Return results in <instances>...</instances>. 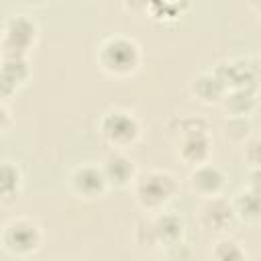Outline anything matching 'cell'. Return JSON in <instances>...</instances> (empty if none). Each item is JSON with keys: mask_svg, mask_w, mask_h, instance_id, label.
I'll use <instances>...</instances> for the list:
<instances>
[{"mask_svg": "<svg viewBox=\"0 0 261 261\" xmlns=\"http://www.w3.org/2000/svg\"><path fill=\"white\" fill-rule=\"evenodd\" d=\"M22 2H27V4H41L43 0H22Z\"/></svg>", "mask_w": 261, "mask_h": 261, "instance_id": "27", "label": "cell"}, {"mask_svg": "<svg viewBox=\"0 0 261 261\" xmlns=\"http://www.w3.org/2000/svg\"><path fill=\"white\" fill-rule=\"evenodd\" d=\"M149 2H151V0H122V6H124L128 12H147Z\"/></svg>", "mask_w": 261, "mask_h": 261, "instance_id": "26", "label": "cell"}, {"mask_svg": "<svg viewBox=\"0 0 261 261\" xmlns=\"http://www.w3.org/2000/svg\"><path fill=\"white\" fill-rule=\"evenodd\" d=\"M143 61L141 45L126 35H110L96 49L98 67L112 77H128L139 71Z\"/></svg>", "mask_w": 261, "mask_h": 261, "instance_id": "1", "label": "cell"}, {"mask_svg": "<svg viewBox=\"0 0 261 261\" xmlns=\"http://www.w3.org/2000/svg\"><path fill=\"white\" fill-rule=\"evenodd\" d=\"M200 130H210V124L206 118L202 116H173L167 124H165V133L167 137L175 143L177 139L186 137V135H192V133H200Z\"/></svg>", "mask_w": 261, "mask_h": 261, "instance_id": "19", "label": "cell"}, {"mask_svg": "<svg viewBox=\"0 0 261 261\" xmlns=\"http://www.w3.org/2000/svg\"><path fill=\"white\" fill-rule=\"evenodd\" d=\"M224 137L234 143V145H243L249 137H251V130H253V124L249 120V116H228L224 126Z\"/></svg>", "mask_w": 261, "mask_h": 261, "instance_id": "21", "label": "cell"}, {"mask_svg": "<svg viewBox=\"0 0 261 261\" xmlns=\"http://www.w3.org/2000/svg\"><path fill=\"white\" fill-rule=\"evenodd\" d=\"M69 188L77 198L84 200H96L102 198L110 188L102 173L100 163H82L71 169L69 173Z\"/></svg>", "mask_w": 261, "mask_h": 261, "instance_id": "7", "label": "cell"}, {"mask_svg": "<svg viewBox=\"0 0 261 261\" xmlns=\"http://www.w3.org/2000/svg\"><path fill=\"white\" fill-rule=\"evenodd\" d=\"M39 39V24L27 14H10L0 33V55L29 57Z\"/></svg>", "mask_w": 261, "mask_h": 261, "instance_id": "5", "label": "cell"}, {"mask_svg": "<svg viewBox=\"0 0 261 261\" xmlns=\"http://www.w3.org/2000/svg\"><path fill=\"white\" fill-rule=\"evenodd\" d=\"M226 173L222 167H218L212 161H204L192 167L190 175H188V186L190 190L200 196V198H214L220 196L226 188Z\"/></svg>", "mask_w": 261, "mask_h": 261, "instance_id": "8", "label": "cell"}, {"mask_svg": "<svg viewBox=\"0 0 261 261\" xmlns=\"http://www.w3.org/2000/svg\"><path fill=\"white\" fill-rule=\"evenodd\" d=\"M102 173L108 181V188H116V190H126L133 186L139 169L135 159H130L124 151L120 149H112L100 163Z\"/></svg>", "mask_w": 261, "mask_h": 261, "instance_id": "9", "label": "cell"}, {"mask_svg": "<svg viewBox=\"0 0 261 261\" xmlns=\"http://www.w3.org/2000/svg\"><path fill=\"white\" fill-rule=\"evenodd\" d=\"M245 163L251 165V169H259V139L257 137H249L245 143Z\"/></svg>", "mask_w": 261, "mask_h": 261, "instance_id": "24", "label": "cell"}, {"mask_svg": "<svg viewBox=\"0 0 261 261\" xmlns=\"http://www.w3.org/2000/svg\"><path fill=\"white\" fill-rule=\"evenodd\" d=\"M31 77L29 57L0 55V100L10 98Z\"/></svg>", "mask_w": 261, "mask_h": 261, "instance_id": "11", "label": "cell"}, {"mask_svg": "<svg viewBox=\"0 0 261 261\" xmlns=\"http://www.w3.org/2000/svg\"><path fill=\"white\" fill-rule=\"evenodd\" d=\"M212 71L224 84L226 90L232 88H259V59L251 55H239L218 61Z\"/></svg>", "mask_w": 261, "mask_h": 261, "instance_id": "6", "label": "cell"}, {"mask_svg": "<svg viewBox=\"0 0 261 261\" xmlns=\"http://www.w3.org/2000/svg\"><path fill=\"white\" fill-rule=\"evenodd\" d=\"M220 106L226 116H251L259 106V88H232L226 90Z\"/></svg>", "mask_w": 261, "mask_h": 261, "instance_id": "15", "label": "cell"}, {"mask_svg": "<svg viewBox=\"0 0 261 261\" xmlns=\"http://www.w3.org/2000/svg\"><path fill=\"white\" fill-rule=\"evenodd\" d=\"M212 257L218 259V261H243L247 257V253H245V249L241 247L239 241L220 234L216 239L214 247H212Z\"/></svg>", "mask_w": 261, "mask_h": 261, "instance_id": "20", "label": "cell"}, {"mask_svg": "<svg viewBox=\"0 0 261 261\" xmlns=\"http://www.w3.org/2000/svg\"><path fill=\"white\" fill-rule=\"evenodd\" d=\"M130 188L137 204L145 212L155 214L159 210H165L167 204L177 196L179 181L167 169H149V171L137 173Z\"/></svg>", "mask_w": 261, "mask_h": 261, "instance_id": "2", "label": "cell"}, {"mask_svg": "<svg viewBox=\"0 0 261 261\" xmlns=\"http://www.w3.org/2000/svg\"><path fill=\"white\" fill-rule=\"evenodd\" d=\"M190 8L188 0H151L147 6V14L159 22H175Z\"/></svg>", "mask_w": 261, "mask_h": 261, "instance_id": "17", "label": "cell"}, {"mask_svg": "<svg viewBox=\"0 0 261 261\" xmlns=\"http://www.w3.org/2000/svg\"><path fill=\"white\" fill-rule=\"evenodd\" d=\"M22 190V171L14 161H0V200H16Z\"/></svg>", "mask_w": 261, "mask_h": 261, "instance_id": "18", "label": "cell"}, {"mask_svg": "<svg viewBox=\"0 0 261 261\" xmlns=\"http://www.w3.org/2000/svg\"><path fill=\"white\" fill-rule=\"evenodd\" d=\"M133 239L141 249H155L157 245V237H155V228H153V218L151 216H143L137 220L135 230H133Z\"/></svg>", "mask_w": 261, "mask_h": 261, "instance_id": "22", "label": "cell"}, {"mask_svg": "<svg viewBox=\"0 0 261 261\" xmlns=\"http://www.w3.org/2000/svg\"><path fill=\"white\" fill-rule=\"evenodd\" d=\"M163 249H165L163 255L169 257V259H192V257H194V251H192V247H190L186 241L167 245V247H163Z\"/></svg>", "mask_w": 261, "mask_h": 261, "instance_id": "23", "label": "cell"}, {"mask_svg": "<svg viewBox=\"0 0 261 261\" xmlns=\"http://www.w3.org/2000/svg\"><path fill=\"white\" fill-rule=\"evenodd\" d=\"M98 133L112 149L124 151L139 143L143 128H141V120L135 116V112L114 106V108H108L106 112H102V116L98 120Z\"/></svg>", "mask_w": 261, "mask_h": 261, "instance_id": "3", "label": "cell"}, {"mask_svg": "<svg viewBox=\"0 0 261 261\" xmlns=\"http://www.w3.org/2000/svg\"><path fill=\"white\" fill-rule=\"evenodd\" d=\"M230 206L234 212V218L247 226H259L261 222V206H259V188L257 181L237 190V194L230 198Z\"/></svg>", "mask_w": 261, "mask_h": 261, "instance_id": "13", "label": "cell"}, {"mask_svg": "<svg viewBox=\"0 0 261 261\" xmlns=\"http://www.w3.org/2000/svg\"><path fill=\"white\" fill-rule=\"evenodd\" d=\"M234 220L237 218H234L230 200H226L222 196L206 198L204 206L200 208V224H202V228H206L210 232L224 234V232L230 230Z\"/></svg>", "mask_w": 261, "mask_h": 261, "instance_id": "10", "label": "cell"}, {"mask_svg": "<svg viewBox=\"0 0 261 261\" xmlns=\"http://www.w3.org/2000/svg\"><path fill=\"white\" fill-rule=\"evenodd\" d=\"M10 124H12V114L4 104V100H0V135H4L10 128Z\"/></svg>", "mask_w": 261, "mask_h": 261, "instance_id": "25", "label": "cell"}, {"mask_svg": "<svg viewBox=\"0 0 261 261\" xmlns=\"http://www.w3.org/2000/svg\"><path fill=\"white\" fill-rule=\"evenodd\" d=\"M177 147V157L186 163V165H198L204 161H210L212 155V137L210 130H200V133H192L186 135L181 139L175 141Z\"/></svg>", "mask_w": 261, "mask_h": 261, "instance_id": "12", "label": "cell"}, {"mask_svg": "<svg viewBox=\"0 0 261 261\" xmlns=\"http://www.w3.org/2000/svg\"><path fill=\"white\" fill-rule=\"evenodd\" d=\"M151 218H153V228H155V237H157L159 247H167V245L184 241L186 222L179 214L169 212V210H159Z\"/></svg>", "mask_w": 261, "mask_h": 261, "instance_id": "14", "label": "cell"}, {"mask_svg": "<svg viewBox=\"0 0 261 261\" xmlns=\"http://www.w3.org/2000/svg\"><path fill=\"white\" fill-rule=\"evenodd\" d=\"M224 92H226L224 84L216 77V73H214L212 69L200 71V73L194 75L192 82H190V94L194 96V100H198V102H202V104H206V106L220 104Z\"/></svg>", "mask_w": 261, "mask_h": 261, "instance_id": "16", "label": "cell"}, {"mask_svg": "<svg viewBox=\"0 0 261 261\" xmlns=\"http://www.w3.org/2000/svg\"><path fill=\"white\" fill-rule=\"evenodd\" d=\"M0 245L10 257H29L43 245V228L29 216L10 218L0 230Z\"/></svg>", "mask_w": 261, "mask_h": 261, "instance_id": "4", "label": "cell"}]
</instances>
